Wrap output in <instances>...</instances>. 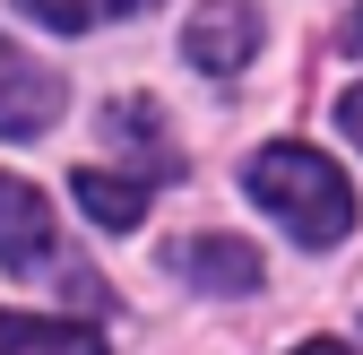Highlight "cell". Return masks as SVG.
Returning <instances> with one entry per match:
<instances>
[{"mask_svg":"<svg viewBox=\"0 0 363 355\" xmlns=\"http://www.w3.org/2000/svg\"><path fill=\"white\" fill-rule=\"evenodd\" d=\"M0 269H18V278L61 269L52 208H43V191H35V182H18V173H0Z\"/></svg>","mask_w":363,"mask_h":355,"instance_id":"7a4b0ae2","label":"cell"},{"mask_svg":"<svg viewBox=\"0 0 363 355\" xmlns=\"http://www.w3.org/2000/svg\"><path fill=\"white\" fill-rule=\"evenodd\" d=\"M0 355H104V338H96V329H78V321L0 312Z\"/></svg>","mask_w":363,"mask_h":355,"instance_id":"8992f818","label":"cell"},{"mask_svg":"<svg viewBox=\"0 0 363 355\" xmlns=\"http://www.w3.org/2000/svg\"><path fill=\"white\" fill-rule=\"evenodd\" d=\"M294 355H346V346H337V338H311V346H294Z\"/></svg>","mask_w":363,"mask_h":355,"instance_id":"30bf717a","label":"cell"},{"mask_svg":"<svg viewBox=\"0 0 363 355\" xmlns=\"http://www.w3.org/2000/svg\"><path fill=\"white\" fill-rule=\"evenodd\" d=\"M354 43H363V18H354Z\"/></svg>","mask_w":363,"mask_h":355,"instance_id":"8fae6325","label":"cell"},{"mask_svg":"<svg viewBox=\"0 0 363 355\" xmlns=\"http://www.w3.org/2000/svg\"><path fill=\"white\" fill-rule=\"evenodd\" d=\"M173 269L191 278V286H208V295H259V251L251 243H234V234H191L173 251Z\"/></svg>","mask_w":363,"mask_h":355,"instance_id":"5b68a950","label":"cell"},{"mask_svg":"<svg viewBox=\"0 0 363 355\" xmlns=\"http://www.w3.org/2000/svg\"><path fill=\"white\" fill-rule=\"evenodd\" d=\"M251 200L268 217H286V234L311 243V251H329L346 226H354V182L320 156V148H259L251 156Z\"/></svg>","mask_w":363,"mask_h":355,"instance_id":"6da1fadb","label":"cell"},{"mask_svg":"<svg viewBox=\"0 0 363 355\" xmlns=\"http://www.w3.org/2000/svg\"><path fill=\"white\" fill-rule=\"evenodd\" d=\"M26 9H35L43 26H61V35H86V26H104V18L147 9V0H26Z\"/></svg>","mask_w":363,"mask_h":355,"instance_id":"ba28073f","label":"cell"},{"mask_svg":"<svg viewBox=\"0 0 363 355\" xmlns=\"http://www.w3.org/2000/svg\"><path fill=\"white\" fill-rule=\"evenodd\" d=\"M61 121V78L0 35V139H43Z\"/></svg>","mask_w":363,"mask_h":355,"instance_id":"3957f363","label":"cell"},{"mask_svg":"<svg viewBox=\"0 0 363 355\" xmlns=\"http://www.w3.org/2000/svg\"><path fill=\"white\" fill-rule=\"evenodd\" d=\"M182 53H191L199 70H216V78H234V70L259 53V9H251V0H199Z\"/></svg>","mask_w":363,"mask_h":355,"instance_id":"277c9868","label":"cell"},{"mask_svg":"<svg viewBox=\"0 0 363 355\" xmlns=\"http://www.w3.org/2000/svg\"><path fill=\"white\" fill-rule=\"evenodd\" d=\"M78 208L86 217H96V226H139V217H147V173H96V165H86L78 173Z\"/></svg>","mask_w":363,"mask_h":355,"instance_id":"52a82bcc","label":"cell"},{"mask_svg":"<svg viewBox=\"0 0 363 355\" xmlns=\"http://www.w3.org/2000/svg\"><path fill=\"white\" fill-rule=\"evenodd\" d=\"M337 121H346V139L363 148V87H346V104H337Z\"/></svg>","mask_w":363,"mask_h":355,"instance_id":"9c48e42d","label":"cell"}]
</instances>
